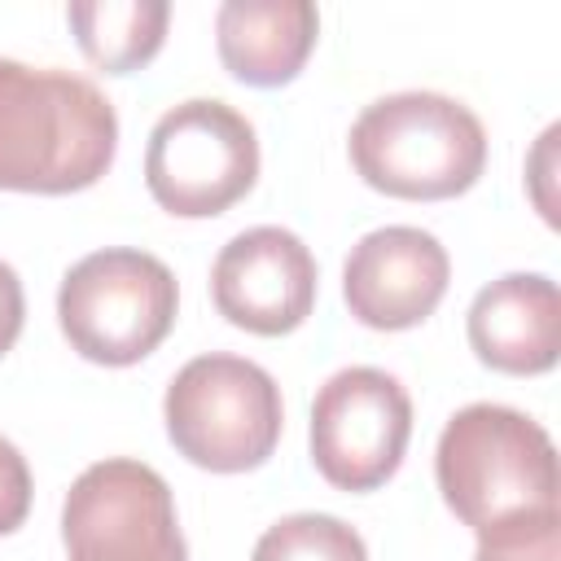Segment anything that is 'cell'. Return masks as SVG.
Listing matches in <instances>:
<instances>
[{
  "mask_svg": "<svg viewBox=\"0 0 561 561\" xmlns=\"http://www.w3.org/2000/svg\"><path fill=\"white\" fill-rule=\"evenodd\" d=\"M114 149L118 114L92 79L0 57V188H88L110 171Z\"/></svg>",
  "mask_w": 561,
  "mask_h": 561,
  "instance_id": "cell-1",
  "label": "cell"
},
{
  "mask_svg": "<svg viewBox=\"0 0 561 561\" xmlns=\"http://www.w3.org/2000/svg\"><path fill=\"white\" fill-rule=\"evenodd\" d=\"M351 162L364 184L408 202L465 193L486 167V131L478 114L443 92H390L359 110L351 127Z\"/></svg>",
  "mask_w": 561,
  "mask_h": 561,
  "instance_id": "cell-2",
  "label": "cell"
},
{
  "mask_svg": "<svg viewBox=\"0 0 561 561\" xmlns=\"http://www.w3.org/2000/svg\"><path fill=\"white\" fill-rule=\"evenodd\" d=\"M434 478L447 508L473 530L557 508V447L539 421L504 403H469L443 425Z\"/></svg>",
  "mask_w": 561,
  "mask_h": 561,
  "instance_id": "cell-3",
  "label": "cell"
},
{
  "mask_svg": "<svg viewBox=\"0 0 561 561\" xmlns=\"http://www.w3.org/2000/svg\"><path fill=\"white\" fill-rule=\"evenodd\" d=\"M162 416L175 451L210 473L259 469L276 451L285 425L272 373L224 351L197 355L171 377Z\"/></svg>",
  "mask_w": 561,
  "mask_h": 561,
  "instance_id": "cell-4",
  "label": "cell"
},
{
  "mask_svg": "<svg viewBox=\"0 0 561 561\" xmlns=\"http://www.w3.org/2000/svg\"><path fill=\"white\" fill-rule=\"evenodd\" d=\"M175 276L149 250H92L57 289V320L70 346L92 364H136L175 324Z\"/></svg>",
  "mask_w": 561,
  "mask_h": 561,
  "instance_id": "cell-5",
  "label": "cell"
},
{
  "mask_svg": "<svg viewBox=\"0 0 561 561\" xmlns=\"http://www.w3.org/2000/svg\"><path fill=\"white\" fill-rule=\"evenodd\" d=\"M259 136L254 123L215 96L171 105L145 145V184L153 202L184 219L224 215L254 188Z\"/></svg>",
  "mask_w": 561,
  "mask_h": 561,
  "instance_id": "cell-6",
  "label": "cell"
},
{
  "mask_svg": "<svg viewBox=\"0 0 561 561\" xmlns=\"http://www.w3.org/2000/svg\"><path fill=\"white\" fill-rule=\"evenodd\" d=\"M66 561H188L167 478L131 456L88 465L61 504Z\"/></svg>",
  "mask_w": 561,
  "mask_h": 561,
  "instance_id": "cell-7",
  "label": "cell"
},
{
  "mask_svg": "<svg viewBox=\"0 0 561 561\" xmlns=\"http://www.w3.org/2000/svg\"><path fill=\"white\" fill-rule=\"evenodd\" d=\"M412 434V399L386 368H342L333 373L311 403V460L324 482L337 491L381 486Z\"/></svg>",
  "mask_w": 561,
  "mask_h": 561,
  "instance_id": "cell-8",
  "label": "cell"
},
{
  "mask_svg": "<svg viewBox=\"0 0 561 561\" xmlns=\"http://www.w3.org/2000/svg\"><path fill=\"white\" fill-rule=\"evenodd\" d=\"M210 294L219 316L237 329L280 337L316 307V259L298 232L259 224L219 250L210 267Z\"/></svg>",
  "mask_w": 561,
  "mask_h": 561,
  "instance_id": "cell-9",
  "label": "cell"
},
{
  "mask_svg": "<svg viewBox=\"0 0 561 561\" xmlns=\"http://www.w3.org/2000/svg\"><path fill=\"white\" fill-rule=\"evenodd\" d=\"M451 259L434 232L412 224H386L364 232L342 267V294L368 329H412L447 294Z\"/></svg>",
  "mask_w": 561,
  "mask_h": 561,
  "instance_id": "cell-10",
  "label": "cell"
},
{
  "mask_svg": "<svg viewBox=\"0 0 561 561\" xmlns=\"http://www.w3.org/2000/svg\"><path fill=\"white\" fill-rule=\"evenodd\" d=\"M469 346L500 373H548L561 355V294L539 272H508L469 302Z\"/></svg>",
  "mask_w": 561,
  "mask_h": 561,
  "instance_id": "cell-11",
  "label": "cell"
},
{
  "mask_svg": "<svg viewBox=\"0 0 561 561\" xmlns=\"http://www.w3.org/2000/svg\"><path fill=\"white\" fill-rule=\"evenodd\" d=\"M316 31L311 0H224L215 13L219 61L254 88L289 83L316 48Z\"/></svg>",
  "mask_w": 561,
  "mask_h": 561,
  "instance_id": "cell-12",
  "label": "cell"
},
{
  "mask_svg": "<svg viewBox=\"0 0 561 561\" xmlns=\"http://www.w3.org/2000/svg\"><path fill=\"white\" fill-rule=\"evenodd\" d=\"M66 18L88 61H96L110 75H127L162 48L171 4L167 0H75Z\"/></svg>",
  "mask_w": 561,
  "mask_h": 561,
  "instance_id": "cell-13",
  "label": "cell"
},
{
  "mask_svg": "<svg viewBox=\"0 0 561 561\" xmlns=\"http://www.w3.org/2000/svg\"><path fill=\"white\" fill-rule=\"evenodd\" d=\"M250 561H368V548L342 517L289 513L259 535Z\"/></svg>",
  "mask_w": 561,
  "mask_h": 561,
  "instance_id": "cell-14",
  "label": "cell"
},
{
  "mask_svg": "<svg viewBox=\"0 0 561 561\" xmlns=\"http://www.w3.org/2000/svg\"><path fill=\"white\" fill-rule=\"evenodd\" d=\"M473 561H561V513H517L508 522L478 530Z\"/></svg>",
  "mask_w": 561,
  "mask_h": 561,
  "instance_id": "cell-15",
  "label": "cell"
},
{
  "mask_svg": "<svg viewBox=\"0 0 561 561\" xmlns=\"http://www.w3.org/2000/svg\"><path fill=\"white\" fill-rule=\"evenodd\" d=\"M26 508H31L26 456L9 438H0V535H13L26 522Z\"/></svg>",
  "mask_w": 561,
  "mask_h": 561,
  "instance_id": "cell-16",
  "label": "cell"
},
{
  "mask_svg": "<svg viewBox=\"0 0 561 561\" xmlns=\"http://www.w3.org/2000/svg\"><path fill=\"white\" fill-rule=\"evenodd\" d=\"M22 316H26L22 280H18V272L0 259V355L18 342V333H22Z\"/></svg>",
  "mask_w": 561,
  "mask_h": 561,
  "instance_id": "cell-17",
  "label": "cell"
}]
</instances>
